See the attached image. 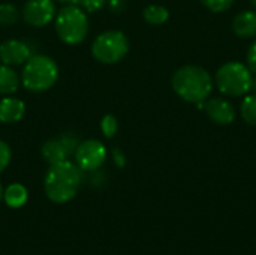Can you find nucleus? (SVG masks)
Here are the masks:
<instances>
[{
  "mask_svg": "<svg viewBox=\"0 0 256 255\" xmlns=\"http://www.w3.org/2000/svg\"><path fill=\"white\" fill-rule=\"evenodd\" d=\"M82 170L68 161L51 164L44 179L46 197L57 204H64L75 198L82 183Z\"/></svg>",
  "mask_w": 256,
  "mask_h": 255,
  "instance_id": "obj_1",
  "label": "nucleus"
},
{
  "mask_svg": "<svg viewBox=\"0 0 256 255\" xmlns=\"http://www.w3.org/2000/svg\"><path fill=\"white\" fill-rule=\"evenodd\" d=\"M174 92L186 102L201 104L206 102L213 89V80L210 74L195 65L182 66L177 69L171 80Z\"/></svg>",
  "mask_w": 256,
  "mask_h": 255,
  "instance_id": "obj_2",
  "label": "nucleus"
},
{
  "mask_svg": "<svg viewBox=\"0 0 256 255\" xmlns=\"http://www.w3.org/2000/svg\"><path fill=\"white\" fill-rule=\"evenodd\" d=\"M58 78V68L57 63L48 56H32L22 69L21 81L22 86L34 93L45 92L51 89Z\"/></svg>",
  "mask_w": 256,
  "mask_h": 255,
  "instance_id": "obj_3",
  "label": "nucleus"
},
{
  "mask_svg": "<svg viewBox=\"0 0 256 255\" xmlns=\"http://www.w3.org/2000/svg\"><path fill=\"white\" fill-rule=\"evenodd\" d=\"M56 32L64 44H80L88 33V18L80 6L66 5L56 14Z\"/></svg>",
  "mask_w": 256,
  "mask_h": 255,
  "instance_id": "obj_4",
  "label": "nucleus"
},
{
  "mask_svg": "<svg viewBox=\"0 0 256 255\" xmlns=\"http://www.w3.org/2000/svg\"><path fill=\"white\" fill-rule=\"evenodd\" d=\"M252 72L240 62H228L216 72V86L226 96H243L250 92Z\"/></svg>",
  "mask_w": 256,
  "mask_h": 255,
  "instance_id": "obj_5",
  "label": "nucleus"
},
{
  "mask_svg": "<svg viewBox=\"0 0 256 255\" xmlns=\"http://www.w3.org/2000/svg\"><path fill=\"white\" fill-rule=\"evenodd\" d=\"M129 51V41L123 32L108 30L100 33L92 45V54L100 63L112 65L120 62Z\"/></svg>",
  "mask_w": 256,
  "mask_h": 255,
  "instance_id": "obj_6",
  "label": "nucleus"
},
{
  "mask_svg": "<svg viewBox=\"0 0 256 255\" xmlns=\"http://www.w3.org/2000/svg\"><path fill=\"white\" fill-rule=\"evenodd\" d=\"M78 144H80L78 137L74 135L72 132H66L60 137L51 138L44 143V146L40 149L42 158L48 164H57L62 161H68L69 156H72L75 153Z\"/></svg>",
  "mask_w": 256,
  "mask_h": 255,
  "instance_id": "obj_7",
  "label": "nucleus"
},
{
  "mask_svg": "<svg viewBox=\"0 0 256 255\" xmlns=\"http://www.w3.org/2000/svg\"><path fill=\"white\" fill-rule=\"evenodd\" d=\"M76 165L82 171H96L106 159V149L99 140H84L75 150Z\"/></svg>",
  "mask_w": 256,
  "mask_h": 255,
  "instance_id": "obj_8",
  "label": "nucleus"
},
{
  "mask_svg": "<svg viewBox=\"0 0 256 255\" xmlns=\"http://www.w3.org/2000/svg\"><path fill=\"white\" fill-rule=\"evenodd\" d=\"M56 17L52 0H27L22 8V18L28 26L44 27Z\"/></svg>",
  "mask_w": 256,
  "mask_h": 255,
  "instance_id": "obj_9",
  "label": "nucleus"
},
{
  "mask_svg": "<svg viewBox=\"0 0 256 255\" xmlns=\"http://www.w3.org/2000/svg\"><path fill=\"white\" fill-rule=\"evenodd\" d=\"M32 57V48L27 42L9 39L0 44V60L4 65H22Z\"/></svg>",
  "mask_w": 256,
  "mask_h": 255,
  "instance_id": "obj_10",
  "label": "nucleus"
},
{
  "mask_svg": "<svg viewBox=\"0 0 256 255\" xmlns=\"http://www.w3.org/2000/svg\"><path fill=\"white\" fill-rule=\"evenodd\" d=\"M207 116L218 125H231L236 119L234 105L224 98H213L204 102Z\"/></svg>",
  "mask_w": 256,
  "mask_h": 255,
  "instance_id": "obj_11",
  "label": "nucleus"
},
{
  "mask_svg": "<svg viewBox=\"0 0 256 255\" xmlns=\"http://www.w3.org/2000/svg\"><path fill=\"white\" fill-rule=\"evenodd\" d=\"M26 105L18 98H3L0 101V122L15 123L22 119Z\"/></svg>",
  "mask_w": 256,
  "mask_h": 255,
  "instance_id": "obj_12",
  "label": "nucleus"
},
{
  "mask_svg": "<svg viewBox=\"0 0 256 255\" xmlns=\"http://www.w3.org/2000/svg\"><path fill=\"white\" fill-rule=\"evenodd\" d=\"M232 30L238 38L256 36V11H243L232 20Z\"/></svg>",
  "mask_w": 256,
  "mask_h": 255,
  "instance_id": "obj_13",
  "label": "nucleus"
},
{
  "mask_svg": "<svg viewBox=\"0 0 256 255\" xmlns=\"http://www.w3.org/2000/svg\"><path fill=\"white\" fill-rule=\"evenodd\" d=\"M20 86L18 74L9 65H0V93L2 95H12L16 92Z\"/></svg>",
  "mask_w": 256,
  "mask_h": 255,
  "instance_id": "obj_14",
  "label": "nucleus"
},
{
  "mask_svg": "<svg viewBox=\"0 0 256 255\" xmlns=\"http://www.w3.org/2000/svg\"><path fill=\"white\" fill-rule=\"evenodd\" d=\"M27 189L20 185V183H14V185H9L6 188V191L3 192V198H4V203L12 207V209H18L21 206L26 204L27 201Z\"/></svg>",
  "mask_w": 256,
  "mask_h": 255,
  "instance_id": "obj_15",
  "label": "nucleus"
},
{
  "mask_svg": "<svg viewBox=\"0 0 256 255\" xmlns=\"http://www.w3.org/2000/svg\"><path fill=\"white\" fill-rule=\"evenodd\" d=\"M144 20L148 23V24H153V26H160L164 23H166V20L170 18V12L164 6H159V5H150L144 9Z\"/></svg>",
  "mask_w": 256,
  "mask_h": 255,
  "instance_id": "obj_16",
  "label": "nucleus"
},
{
  "mask_svg": "<svg viewBox=\"0 0 256 255\" xmlns=\"http://www.w3.org/2000/svg\"><path fill=\"white\" fill-rule=\"evenodd\" d=\"M240 113L246 123L256 126V95H249L242 101Z\"/></svg>",
  "mask_w": 256,
  "mask_h": 255,
  "instance_id": "obj_17",
  "label": "nucleus"
},
{
  "mask_svg": "<svg viewBox=\"0 0 256 255\" xmlns=\"http://www.w3.org/2000/svg\"><path fill=\"white\" fill-rule=\"evenodd\" d=\"M20 18L18 9L10 5V3H3L0 5V24L2 26H10L15 24Z\"/></svg>",
  "mask_w": 256,
  "mask_h": 255,
  "instance_id": "obj_18",
  "label": "nucleus"
},
{
  "mask_svg": "<svg viewBox=\"0 0 256 255\" xmlns=\"http://www.w3.org/2000/svg\"><path fill=\"white\" fill-rule=\"evenodd\" d=\"M100 129H102V132H104V135L106 138H112L117 134V129H118L117 119L112 114H106L100 122Z\"/></svg>",
  "mask_w": 256,
  "mask_h": 255,
  "instance_id": "obj_19",
  "label": "nucleus"
},
{
  "mask_svg": "<svg viewBox=\"0 0 256 255\" xmlns=\"http://www.w3.org/2000/svg\"><path fill=\"white\" fill-rule=\"evenodd\" d=\"M236 0H201V3L208 8L210 11L213 12H224V11H228L232 5H234Z\"/></svg>",
  "mask_w": 256,
  "mask_h": 255,
  "instance_id": "obj_20",
  "label": "nucleus"
},
{
  "mask_svg": "<svg viewBox=\"0 0 256 255\" xmlns=\"http://www.w3.org/2000/svg\"><path fill=\"white\" fill-rule=\"evenodd\" d=\"M105 3L106 0H74V5L80 6L82 11H87V12L99 11Z\"/></svg>",
  "mask_w": 256,
  "mask_h": 255,
  "instance_id": "obj_21",
  "label": "nucleus"
},
{
  "mask_svg": "<svg viewBox=\"0 0 256 255\" xmlns=\"http://www.w3.org/2000/svg\"><path fill=\"white\" fill-rule=\"evenodd\" d=\"M10 156H12V153H10V147L4 143V141H2L0 140V173L9 165V162H10Z\"/></svg>",
  "mask_w": 256,
  "mask_h": 255,
  "instance_id": "obj_22",
  "label": "nucleus"
},
{
  "mask_svg": "<svg viewBox=\"0 0 256 255\" xmlns=\"http://www.w3.org/2000/svg\"><path fill=\"white\" fill-rule=\"evenodd\" d=\"M246 66L250 69L252 74H256V41L249 47V51L246 54Z\"/></svg>",
  "mask_w": 256,
  "mask_h": 255,
  "instance_id": "obj_23",
  "label": "nucleus"
},
{
  "mask_svg": "<svg viewBox=\"0 0 256 255\" xmlns=\"http://www.w3.org/2000/svg\"><path fill=\"white\" fill-rule=\"evenodd\" d=\"M110 9L116 14H120L124 9V0H110Z\"/></svg>",
  "mask_w": 256,
  "mask_h": 255,
  "instance_id": "obj_24",
  "label": "nucleus"
},
{
  "mask_svg": "<svg viewBox=\"0 0 256 255\" xmlns=\"http://www.w3.org/2000/svg\"><path fill=\"white\" fill-rule=\"evenodd\" d=\"M112 156H114V161H116V164H117L118 167H123V165H124V156H123L122 150L114 149V150H112Z\"/></svg>",
  "mask_w": 256,
  "mask_h": 255,
  "instance_id": "obj_25",
  "label": "nucleus"
},
{
  "mask_svg": "<svg viewBox=\"0 0 256 255\" xmlns=\"http://www.w3.org/2000/svg\"><path fill=\"white\" fill-rule=\"evenodd\" d=\"M250 90L254 92V95H256V77L252 80V87H250Z\"/></svg>",
  "mask_w": 256,
  "mask_h": 255,
  "instance_id": "obj_26",
  "label": "nucleus"
},
{
  "mask_svg": "<svg viewBox=\"0 0 256 255\" xmlns=\"http://www.w3.org/2000/svg\"><path fill=\"white\" fill-rule=\"evenodd\" d=\"M56 2H60L62 5H69V3H74V0H56Z\"/></svg>",
  "mask_w": 256,
  "mask_h": 255,
  "instance_id": "obj_27",
  "label": "nucleus"
},
{
  "mask_svg": "<svg viewBox=\"0 0 256 255\" xmlns=\"http://www.w3.org/2000/svg\"><path fill=\"white\" fill-rule=\"evenodd\" d=\"M250 5L254 6V9L256 11V0H250Z\"/></svg>",
  "mask_w": 256,
  "mask_h": 255,
  "instance_id": "obj_28",
  "label": "nucleus"
},
{
  "mask_svg": "<svg viewBox=\"0 0 256 255\" xmlns=\"http://www.w3.org/2000/svg\"><path fill=\"white\" fill-rule=\"evenodd\" d=\"M3 198V188H2V185H0V200Z\"/></svg>",
  "mask_w": 256,
  "mask_h": 255,
  "instance_id": "obj_29",
  "label": "nucleus"
}]
</instances>
